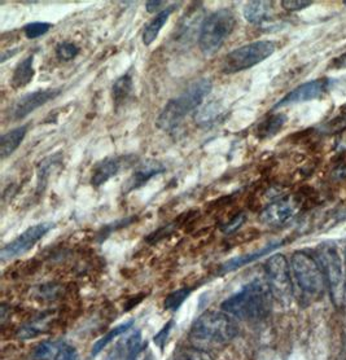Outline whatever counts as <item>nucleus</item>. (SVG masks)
<instances>
[{
  "instance_id": "obj_1",
  "label": "nucleus",
  "mask_w": 346,
  "mask_h": 360,
  "mask_svg": "<svg viewBox=\"0 0 346 360\" xmlns=\"http://www.w3.org/2000/svg\"><path fill=\"white\" fill-rule=\"evenodd\" d=\"M239 328L233 318L224 311H206L191 327L188 340L200 350L222 349L236 337Z\"/></svg>"
},
{
  "instance_id": "obj_2",
  "label": "nucleus",
  "mask_w": 346,
  "mask_h": 360,
  "mask_svg": "<svg viewBox=\"0 0 346 360\" xmlns=\"http://www.w3.org/2000/svg\"><path fill=\"white\" fill-rule=\"evenodd\" d=\"M272 295L267 284L255 280L222 303V311L240 320L264 319L271 310Z\"/></svg>"
},
{
  "instance_id": "obj_3",
  "label": "nucleus",
  "mask_w": 346,
  "mask_h": 360,
  "mask_svg": "<svg viewBox=\"0 0 346 360\" xmlns=\"http://www.w3.org/2000/svg\"><path fill=\"white\" fill-rule=\"evenodd\" d=\"M212 91L209 79H200L190 84L179 96L172 98L157 118V127L164 131H172L181 121L196 110Z\"/></svg>"
},
{
  "instance_id": "obj_4",
  "label": "nucleus",
  "mask_w": 346,
  "mask_h": 360,
  "mask_svg": "<svg viewBox=\"0 0 346 360\" xmlns=\"http://www.w3.org/2000/svg\"><path fill=\"white\" fill-rule=\"evenodd\" d=\"M235 25L236 18L229 8L215 11L214 13L206 17L200 26L198 34V46L201 52L206 56L214 55L233 32Z\"/></svg>"
},
{
  "instance_id": "obj_5",
  "label": "nucleus",
  "mask_w": 346,
  "mask_h": 360,
  "mask_svg": "<svg viewBox=\"0 0 346 360\" xmlns=\"http://www.w3.org/2000/svg\"><path fill=\"white\" fill-rule=\"evenodd\" d=\"M290 270L297 287L305 295L315 298L323 295L327 288V283L318 261H315L304 252H297L292 257Z\"/></svg>"
},
{
  "instance_id": "obj_6",
  "label": "nucleus",
  "mask_w": 346,
  "mask_h": 360,
  "mask_svg": "<svg viewBox=\"0 0 346 360\" xmlns=\"http://www.w3.org/2000/svg\"><path fill=\"white\" fill-rule=\"evenodd\" d=\"M316 258L324 274L332 302L340 309L345 302L346 284L338 249L332 245L319 246L316 250Z\"/></svg>"
},
{
  "instance_id": "obj_7",
  "label": "nucleus",
  "mask_w": 346,
  "mask_h": 360,
  "mask_svg": "<svg viewBox=\"0 0 346 360\" xmlns=\"http://www.w3.org/2000/svg\"><path fill=\"white\" fill-rule=\"evenodd\" d=\"M276 49V44L270 41H253L233 49L223 60L222 72L235 74L250 69L270 58Z\"/></svg>"
},
{
  "instance_id": "obj_8",
  "label": "nucleus",
  "mask_w": 346,
  "mask_h": 360,
  "mask_svg": "<svg viewBox=\"0 0 346 360\" xmlns=\"http://www.w3.org/2000/svg\"><path fill=\"white\" fill-rule=\"evenodd\" d=\"M267 285L271 295L281 304H289L293 298L292 270L283 254H274L264 264Z\"/></svg>"
},
{
  "instance_id": "obj_9",
  "label": "nucleus",
  "mask_w": 346,
  "mask_h": 360,
  "mask_svg": "<svg viewBox=\"0 0 346 360\" xmlns=\"http://www.w3.org/2000/svg\"><path fill=\"white\" fill-rule=\"evenodd\" d=\"M55 227L53 223H39L33 227L26 229L21 235H18L8 245L4 246L0 252L3 261L13 259L23 254L27 253L37 245L41 238H44L51 229Z\"/></svg>"
},
{
  "instance_id": "obj_10",
  "label": "nucleus",
  "mask_w": 346,
  "mask_h": 360,
  "mask_svg": "<svg viewBox=\"0 0 346 360\" xmlns=\"http://www.w3.org/2000/svg\"><path fill=\"white\" fill-rule=\"evenodd\" d=\"M328 86H330V81L327 78H321V79H315V81L304 83V84L296 87L295 90L290 91L288 95H286L281 100H279L274 105V109L288 107V105H293V104L306 103V101H312L315 98H321V95L328 89Z\"/></svg>"
},
{
  "instance_id": "obj_11",
  "label": "nucleus",
  "mask_w": 346,
  "mask_h": 360,
  "mask_svg": "<svg viewBox=\"0 0 346 360\" xmlns=\"http://www.w3.org/2000/svg\"><path fill=\"white\" fill-rule=\"evenodd\" d=\"M60 94H61V90H58V89L38 90L27 94L25 96L20 98L17 101L16 105L12 109V118L16 121L24 120L27 115H32L34 110L46 105L51 100L58 98Z\"/></svg>"
},
{
  "instance_id": "obj_12",
  "label": "nucleus",
  "mask_w": 346,
  "mask_h": 360,
  "mask_svg": "<svg viewBox=\"0 0 346 360\" xmlns=\"http://www.w3.org/2000/svg\"><path fill=\"white\" fill-rule=\"evenodd\" d=\"M297 212V204L292 198H281L269 205L260 215V221L269 227H281L290 221Z\"/></svg>"
},
{
  "instance_id": "obj_13",
  "label": "nucleus",
  "mask_w": 346,
  "mask_h": 360,
  "mask_svg": "<svg viewBox=\"0 0 346 360\" xmlns=\"http://www.w3.org/2000/svg\"><path fill=\"white\" fill-rule=\"evenodd\" d=\"M127 160H129V157H110V158H105L104 161L99 162L92 172L91 184L94 187H100V186L105 184L108 180L115 178V175L124 169Z\"/></svg>"
},
{
  "instance_id": "obj_14",
  "label": "nucleus",
  "mask_w": 346,
  "mask_h": 360,
  "mask_svg": "<svg viewBox=\"0 0 346 360\" xmlns=\"http://www.w3.org/2000/svg\"><path fill=\"white\" fill-rule=\"evenodd\" d=\"M164 172H165V166L160 162H156V161H148L146 164L141 165L130 176V179L127 180L124 193H130L135 189L141 188L152 178H155Z\"/></svg>"
},
{
  "instance_id": "obj_15",
  "label": "nucleus",
  "mask_w": 346,
  "mask_h": 360,
  "mask_svg": "<svg viewBox=\"0 0 346 360\" xmlns=\"http://www.w3.org/2000/svg\"><path fill=\"white\" fill-rule=\"evenodd\" d=\"M244 18L249 24L262 25L271 20V1H249L244 7Z\"/></svg>"
},
{
  "instance_id": "obj_16",
  "label": "nucleus",
  "mask_w": 346,
  "mask_h": 360,
  "mask_svg": "<svg viewBox=\"0 0 346 360\" xmlns=\"http://www.w3.org/2000/svg\"><path fill=\"white\" fill-rule=\"evenodd\" d=\"M178 6H179V3L167 7L162 12L157 13L156 17L149 21V24L146 26V29L143 32V43L146 46H150L153 41H156L158 34L161 32V29L164 27V25L167 22L169 17L172 16V13L177 9Z\"/></svg>"
},
{
  "instance_id": "obj_17",
  "label": "nucleus",
  "mask_w": 346,
  "mask_h": 360,
  "mask_svg": "<svg viewBox=\"0 0 346 360\" xmlns=\"http://www.w3.org/2000/svg\"><path fill=\"white\" fill-rule=\"evenodd\" d=\"M34 74H35V70H34V55H29L24 60H21L15 68V72L12 75V79H11L12 87L15 90L24 89L33 81Z\"/></svg>"
},
{
  "instance_id": "obj_18",
  "label": "nucleus",
  "mask_w": 346,
  "mask_h": 360,
  "mask_svg": "<svg viewBox=\"0 0 346 360\" xmlns=\"http://www.w3.org/2000/svg\"><path fill=\"white\" fill-rule=\"evenodd\" d=\"M27 126H20L13 129L12 131L7 132L0 139V157L1 160H6L7 157L12 156L17 148L25 139Z\"/></svg>"
},
{
  "instance_id": "obj_19",
  "label": "nucleus",
  "mask_w": 346,
  "mask_h": 360,
  "mask_svg": "<svg viewBox=\"0 0 346 360\" xmlns=\"http://www.w3.org/2000/svg\"><path fill=\"white\" fill-rule=\"evenodd\" d=\"M281 245V243H276V244H271V245L266 246L261 250H257L255 253L247 254V255H241V257H236L232 258L229 262L224 263L222 266L223 272H231V271L238 270L241 269L243 266H247L248 263L255 262L257 259H260L261 257L267 255L271 253L274 249H276L278 246Z\"/></svg>"
},
{
  "instance_id": "obj_20",
  "label": "nucleus",
  "mask_w": 346,
  "mask_h": 360,
  "mask_svg": "<svg viewBox=\"0 0 346 360\" xmlns=\"http://www.w3.org/2000/svg\"><path fill=\"white\" fill-rule=\"evenodd\" d=\"M287 122V117L284 115H274L264 120V122L260 123L257 129V135L260 139H269L275 136L278 132L281 131L283 126Z\"/></svg>"
},
{
  "instance_id": "obj_21",
  "label": "nucleus",
  "mask_w": 346,
  "mask_h": 360,
  "mask_svg": "<svg viewBox=\"0 0 346 360\" xmlns=\"http://www.w3.org/2000/svg\"><path fill=\"white\" fill-rule=\"evenodd\" d=\"M132 326H134V321L130 320V321H124L122 324L112 328L105 336L101 337V338H99V340L95 342L94 347H92V355L95 356V355H98L99 352H103V350L107 347L108 345L112 344V342L115 341V338L122 336L129 329H132Z\"/></svg>"
},
{
  "instance_id": "obj_22",
  "label": "nucleus",
  "mask_w": 346,
  "mask_h": 360,
  "mask_svg": "<svg viewBox=\"0 0 346 360\" xmlns=\"http://www.w3.org/2000/svg\"><path fill=\"white\" fill-rule=\"evenodd\" d=\"M64 345L65 344H63L61 341H52V340L43 341L35 347L33 352V359L55 360Z\"/></svg>"
},
{
  "instance_id": "obj_23",
  "label": "nucleus",
  "mask_w": 346,
  "mask_h": 360,
  "mask_svg": "<svg viewBox=\"0 0 346 360\" xmlns=\"http://www.w3.org/2000/svg\"><path fill=\"white\" fill-rule=\"evenodd\" d=\"M132 78L130 74H124L122 77H120L115 84H113V100H115V105L122 104L126 98H129V95L132 94Z\"/></svg>"
},
{
  "instance_id": "obj_24",
  "label": "nucleus",
  "mask_w": 346,
  "mask_h": 360,
  "mask_svg": "<svg viewBox=\"0 0 346 360\" xmlns=\"http://www.w3.org/2000/svg\"><path fill=\"white\" fill-rule=\"evenodd\" d=\"M60 162H61V155L50 157L41 162L39 169H38V189H37L38 193L43 192V189L47 186L51 172L53 170V167H56Z\"/></svg>"
},
{
  "instance_id": "obj_25",
  "label": "nucleus",
  "mask_w": 346,
  "mask_h": 360,
  "mask_svg": "<svg viewBox=\"0 0 346 360\" xmlns=\"http://www.w3.org/2000/svg\"><path fill=\"white\" fill-rule=\"evenodd\" d=\"M192 293V288H181L175 290L173 293L166 297L165 302H164V307L167 311H177L179 310L183 303L186 302V300L190 297Z\"/></svg>"
},
{
  "instance_id": "obj_26",
  "label": "nucleus",
  "mask_w": 346,
  "mask_h": 360,
  "mask_svg": "<svg viewBox=\"0 0 346 360\" xmlns=\"http://www.w3.org/2000/svg\"><path fill=\"white\" fill-rule=\"evenodd\" d=\"M141 332H135L124 342V360H136L141 352Z\"/></svg>"
},
{
  "instance_id": "obj_27",
  "label": "nucleus",
  "mask_w": 346,
  "mask_h": 360,
  "mask_svg": "<svg viewBox=\"0 0 346 360\" xmlns=\"http://www.w3.org/2000/svg\"><path fill=\"white\" fill-rule=\"evenodd\" d=\"M79 53V47L72 41H63L56 47V56L61 61H70Z\"/></svg>"
},
{
  "instance_id": "obj_28",
  "label": "nucleus",
  "mask_w": 346,
  "mask_h": 360,
  "mask_svg": "<svg viewBox=\"0 0 346 360\" xmlns=\"http://www.w3.org/2000/svg\"><path fill=\"white\" fill-rule=\"evenodd\" d=\"M52 25L49 22H32L24 26V34L27 39H37L49 33Z\"/></svg>"
},
{
  "instance_id": "obj_29",
  "label": "nucleus",
  "mask_w": 346,
  "mask_h": 360,
  "mask_svg": "<svg viewBox=\"0 0 346 360\" xmlns=\"http://www.w3.org/2000/svg\"><path fill=\"white\" fill-rule=\"evenodd\" d=\"M44 321L46 319L37 320L35 323H30L24 328H21L17 333V336L23 340H29V338H33V337L38 336L41 332H43V328H44Z\"/></svg>"
},
{
  "instance_id": "obj_30",
  "label": "nucleus",
  "mask_w": 346,
  "mask_h": 360,
  "mask_svg": "<svg viewBox=\"0 0 346 360\" xmlns=\"http://www.w3.org/2000/svg\"><path fill=\"white\" fill-rule=\"evenodd\" d=\"M181 360H214L210 352L200 349H188L181 352Z\"/></svg>"
},
{
  "instance_id": "obj_31",
  "label": "nucleus",
  "mask_w": 346,
  "mask_h": 360,
  "mask_svg": "<svg viewBox=\"0 0 346 360\" xmlns=\"http://www.w3.org/2000/svg\"><path fill=\"white\" fill-rule=\"evenodd\" d=\"M312 4H313V1H309V0H284V1H281L283 8L287 9L289 12L302 11Z\"/></svg>"
},
{
  "instance_id": "obj_32",
  "label": "nucleus",
  "mask_w": 346,
  "mask_h": 360,
  "mask_svg": "<svg viewBox=\"0 0 346 360\" xmlns=\"http://www.w3.org/2000/svg\"><path fill=\"white\" fill-rule=\"evenodd\" d=\"M55 360H78V352L70 345H64Z\"/></svg>"
},
{
  "instance_id": "obj_33",
  "label": "nucleus",
  "mask_w": 346,
  "mask_h": 360,
  "mask_svg": "<svg viewBox=\"0 0 346 360\" xmlns=\"http://www.w3.org/2000/svg\"><path fill=\"white\" fill-rule=\"evenodd\" d=\"M245 221V215L244 214H239V215H236L230 223H227L226 224V227L223 229L224 231V233H232V232H235L236 229H239L241 227V224L244 223Z\"/></svg>"
},
{
  "instance_id": "obj_34",
  "label": "nucleus",
  "mask_w": 346,
  "mask_h": 360,
  "mask_svg": "<svg viewBox=\"0 0 346 360\" xmlns=\"http://www.w3.org/2000/svg\"><path fill=\"white\" fill-rule=\"evenodd\" d=\"M172 326H173V321H170L169 324H166L165 327L161 329V332L155 337V342H156L161 349L164 347V345H165L166 341H167V336H169V333H170V330H172Z\"/></svg>"
},
{
  "instance_id": "obj_35",
  "label": "nucleus",
  "mask_w": 346,
  "mask_h": 360,
  "mask_svg": "<svg viewBox=\"0 0 346 360\" xmlns=\"http://www.w3.org/2000/svg\"><path fill=\"white\" fill-rule=\"evenodd\" d=\"M165 4L166 1H162V0H152V1H147L146 7H147L149 13H156V12L160 13L165 9L162 8V6H165Z\"/></svg>"
},
{
  "instance_id": "obj_36",
  "label": "nucleus",
  "mask_w": 346,
  "mask_h": 360,
  "mask_svg": "<svg viewBox=\"0 0 346 360\" xmlns=\"http://www.w3.org/2000/svg\"><path fill=\"white\" fill-rule=\"evenodd\" d=\"M332 65L335 66L336 69H345L346 68V52H344L341 56H338V58H335L333 60V64Z\"/></svg>"
},
{
  "instance_id": "obj_37",
  "label": "nucleus",
  "mask_w": 346,
  "mask_h": 360,
  "mask_svg": "<svg viewBox=\"0 0 346 360\" xmlns=\"http://www.w3.org/2000/svg\"><path fill=\"white\" fill-rule=\"evenodd\" d=\"M345 270H346V248H345Z\"/></svg>"
},
{
  "instance_id": "obj_38",
  "label": "nucleus",
  "mask_w": 346,
  "mask_h": 360,
  "mask_svg": "<svg viewBox=\"0 0 346 360\" xmlns=\"http://www.w3.org/2000/svg\"><path fill=\"white\" fill-rule=\"evenodd\" d=\"M344 4H345V6H346V1H344Z\"/></svg>"
}]
</instances>
